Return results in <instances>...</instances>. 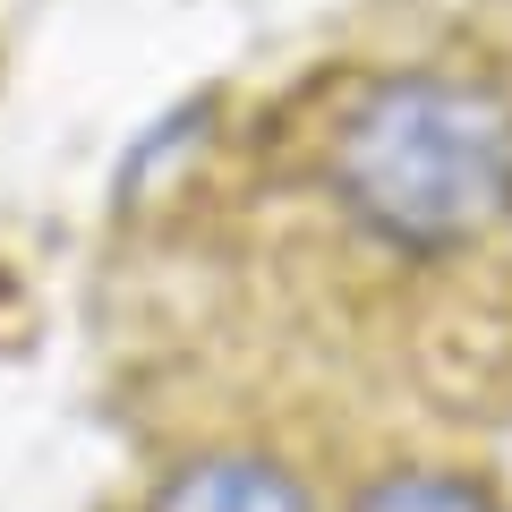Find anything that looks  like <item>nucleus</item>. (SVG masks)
<instances>
[{
    "mask_svg": "<svg viewBox=\"0 0 512 512\" xmlns=\"http://www.w3.org/2000/svg\"><path fill=\"white\" fill-rule=\"evenodd\" d=\"M325 180L384 248H470L512 214V111L470 77H384L342 111Z\"/></svg>",
    "mask_w": 512,
    "mask_h": 512,
    "instance_id": "obj_1",
    "label": "nucleus"
},
{
    "mask_svg": "<svg viewBox=\"0 0 512 512\" xmlns=\"http://www.w3.org/2000/svg\"><path fill=\"white\" fill-rule=\"evenodd\" d=\"M154 512H316V504L265 453H197L154 487Z\"/></svg>",
    "mask_w": 512,
    "mask_h": 512,
    "instance_id": "obj_2",
    "label": "nucleus"
},
{
    "mask_svg": "<svg viewBox=\"0 0 512 512\" xmlns=\"http://www.w3.org/2000/svg\"><path fill=\"white\" fill-rule=\"evenodd\" d=\"M350 512H495L470 478H444V470H393L359 495Z\"/></svg>",
    "mask_w": 512,
    "mask_h": 512,
    "instance_id": "obj_3",
    "label": "nucleus"
}]
</instances>
